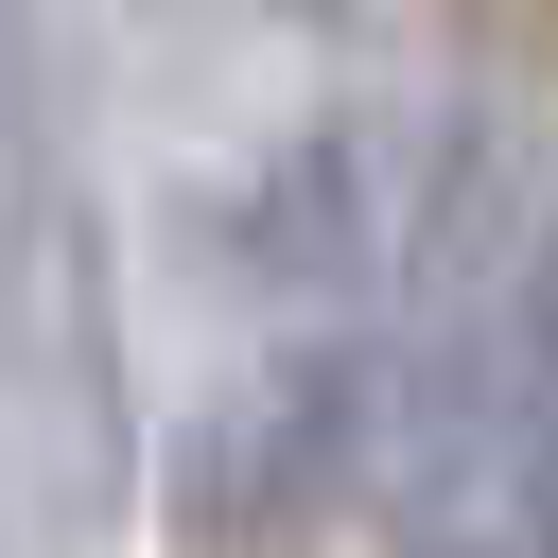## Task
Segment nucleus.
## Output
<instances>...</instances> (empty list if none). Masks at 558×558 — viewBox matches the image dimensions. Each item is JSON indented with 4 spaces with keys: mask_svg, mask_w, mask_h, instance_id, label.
Here are the masks:
<instances>
[{
    "mask_svg": "<svg viewBox=\"0 0 558 558\" xmlns=\"http://www.w3.org/2000/svg\"><path fill=\"white\" fill-rule=\"evenodd\" d=\"M349 401H366V366H331V349H314V366H279V506H296V523H314V506L349 488V453H366V418H349ZM227 418L262 436V384H244ZM174 506H192L209 541H244V488H227V436H209V418H192V453H174Z\"/></svg>",
    "mask_w": 558,
    "mask_h": 558,
    "instance_id": "2",
    "label": "nucleus"
},
{
    "mask_svg": "<svg viewBox=\"0 0 558 558\" xmlns=\"http://www.w3.org/2000/svg\"><path fill=\"white\" fill-rule=\"evenodd\" d=\"M418 471H523V488H558V227L523 244L506 314L471 331V366H453V401H436Z\"/></svg>",
    "mask_w": 558,
    "mask_h": 558,
    "instance_id": "1",
    "label": "nucleus"
}]
</instances>
